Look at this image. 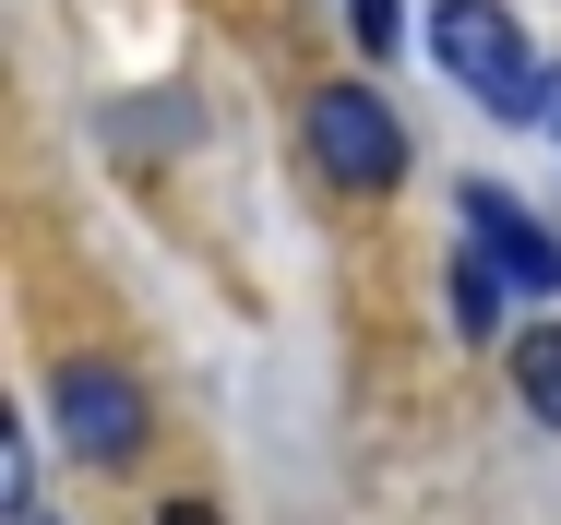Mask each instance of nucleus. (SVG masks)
Returning <instances> with one entry per match:
<instances>
[{
	"mask_svg": "<svg viewBox=\"0 0 561 525\" xmlns=\"http://www.w3.org/2000/svg\"><path fill=\"white\" fill-rule=\"evenodd\" d=\"M431 60H443L490 119H538V107H550V72H538V48L514 36L502 0H443V12H431Z\"/></svg>",
	"mask_w": 561,
	"mask_h": 525,
	"instance_id": "1",
	"label": "nucleus"
},
{
	"mask_svg": "<svg viewBox=\"0 0 561 525\" xmlns=\"http://www.w3.org/2000/svg\"><path fill=\"white\" fill-rule=\"evenodd\" d=\"M311 168L335 192H394L407 180V119L382 84H323L311 96Z\"/></svg>",
	"mask_w": 561,
	"mask_h": 525,
	"instance_id": "2",
	"label": "nucleus"
},
{
	"mask_svg": "<svg viewBox=\"0 0 561 525\" xmlns=\"http://www.w3.org/2000/svg\"><path fill=\"white\" fill-rule=\"evenodd\" d=\"M48 419H60V442H72L84 466H131V454L156 442L144 383H131V370H108V358H60V370H48Z\"/></svg>",
	"mask_w": 561,
	"mask_h": 525,
	"instance_id": "3",
	"label": "nucleus"
},
{
	"mask_svg": "<svg viewBox=\"0 0 561 525\" xmlns=\"http://www.w3.org/2000/svg\"><path fill=\"white\" fill-rule=\"evenodd\" d=\"M454 215H466V251H478L502 287H538V299L561 287V239H550L526 204H514L502 180H466V204H454Z\"/></svg>",
	"mask_w": 561,
	"mask_h": 525,
	"instance_id": "4",
	"label": "nucleus"
},
{
	"mask_svg": "<svg viewBox=\"0 0 561 525\" xmlns=\"http://www.w3.org/2000/svg\"><path fill=\"white\" fill-rule=\"evenodd\" d=\"M514 395H526L538 430H561V322H526L514 334Z\"/></svg>",
	"mask_w": 561,
	"mask_h": 525,
	"instance_id": "5",
	"label": "nucleus"
},
{
	"mask_svg": "<svg viewBox=\"0 0 561 525\" xmlns=\"http://www.w3.org/2000/svg\"><path fill=\"white\" fill-rule=\"evenodd\" d=\"M502 299H514V287H502L478 251H454V334H466V346H490V334H502Z\"/></svg>",
	"mask_w": 561,
	"mask_h": 525,
	"instance_id": "6",
	"label": "nucleus"
},
{
	"mask_svg": "<svg viewBox=\"0 0 561 525\" xmlns=\"http://www.w3.org/2000/svg\"><path fill=\"white\" fill-rule=\"evenodd\" d=\"M346 24H358V48H370V60H394V48H407V12H394V0H346Z\"/></svg>",
	"mask_w": 561,
	"mask_h": 525,
	"instance_id": "7",
	"label": "nucleus"
},
{
	"mask_svg": "<svg viewBox=\"0 0 561 525\" xmlns=\"http://www.w3.org/2000/svg\"><path fill=\"white\" fill-rule=\"evenodd\" d=\"M156 525H227L216 502H192V490H180V502H156Z\"/></svg>",
	"mask_w": 561,
	"mask_h": 525,
	"instance_id": "8",
	"label": "nucleus"
},
{
	"mask_svg": "<svg viewBox=\"0 0 561 525\" xmlns=\"http://www.w3.org/2000/svg\"><path fill=\"white\" fill-rule=\"evenodd\" d=\"M538 119H550V144H561V72H550V107H538Z\"/></svg>",
	"mask_w": 561,
	"mask_h": 525,
	"instance_id": "9",
	"label": "nucleus"
},
{
	"mask_svg": "<svg viewBox=\"0 0 561 525\" xmlns=\"http://www.w3.org/2000/svg\"><path fill=\"white\" fill-rule=\"evenodd\" d=\"M36 525H48V514H36Z\"/></svg>",
	"mask_w": 561,
	"mask_h": 525,
	"instance_id": "10",
	"label": "nucleus"
}]
</instances>
